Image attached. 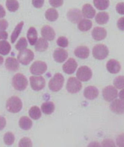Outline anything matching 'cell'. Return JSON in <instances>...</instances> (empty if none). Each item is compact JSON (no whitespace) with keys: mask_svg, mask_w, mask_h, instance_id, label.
Returning <instances> with one entry per match:
<instances>
[{"mask_svg":"<svg viewBox=\"0 0 124 147\" xmlns=\"http://www.w3.org/2000/svg\"><path fill=\"white\" fill-rule=\"evenodd\" d=\"M22 101L19 98L13 96L9 98L6 103V108L9 112L17 113L20 111L22 108Z\"/></svg>","mask_w":124,"mask_h":147,"instance_id":"obj_1","label":"cell"},{"mask_svg":"<svg viewBox=\"0 0 124 147\" xmlns=\"http://www.w3.org/2000/svg\"><path fill=\"white\" fill-rule=\"evenodd\" d=\"M28 80L23 74L18 73L13 77L12 85L15 90L21 91L25 90L28 85Z\"/></svg>","mask_w":124,"mask_h":147,"instance_id":"obj_2","label":"cell"},{"mask_svg":"<svg viewBox=\"0 0 124 147\" xmlns=\"http://www.w3.org/2000/svg\"><path fill=\"white\" fill-rule=\"evenodd\" d=\"M64 83V78L63 76L60 73H56L50 80L49 88L52 92H58L62 88Z\"/></svg>","mask_w":124,"mask_h":147,"instance_id":"obj_3","label":"cell"},{"mask_svg":"<svg viewBox=\"0 0 124 147\" xmlns=\"http://www.w3.org/2000/svg\"><path fill=\"white\" fill-rule=\"evenodd\" d=\"M109 51L107 47L103 44H97L93 47L92 55L95 59L103 60L108 56Z\"/></svg>","mask_w":124,"mask_h":147,"instance_id":"obj_4","label":"cell"},{"mask_svg":"<svg viewBox=\"0 0 124 147\" xmlns=\"http://www.w3.org/2000/svg\"><path fill=\"white\" fill-rule=\"evenodd\" d=\"M34 57V53L29 49L21 51L17 56L18 61L24 65H28L33 60Z\"/></svg>","mask_w":124,"mask_h":147,"instance_id":"obj_5","label":"cell"},{"mask_svg":"<svg viewBox=\"0 0 124 147\" xmlns=\"http://www.w3.org/2000/svg\"><path fill=\"white\" fill-rule=\"evenodd\" d=\"M82 87L81 82L75 77H71L68 80L66 89L70 93H77L80 91Z\"/></svg>","mask_w":124,"mask_h":147,"instance_id":"obj_6","label":"cell"},{"mask_svg":"<svg viewBox=\"0 0 124 147\" xmlns=\"http://www.w3.org/2000/svg\"><path fill=\"white\" fill-rule=\"evenodd\" d=\"M92 76V72L91 69L86 66L80 67L76 73L78 79L84 82L90 80Z\"/></svg>","mask_w":124,"mask_h":147,"instance_id":"obj_7","label":"cell"},{"mask_svg":"<svg viewBox=\"0 0 124 147\" xmlns=\"http://www.w3.org/2000/svg\"><path fill=\"white\" fill-rule=\"evenodd\" d=\"M47 69V65L44 62L36 61L30 67V72L35 75H40L44 74Z\"/></svg>","mask_w":124,"mask_h":147,"instance_id":"obj_8","label":"cell"},{"mask_svg":"<svg viewBox=\"0 0 124 147\" xmlns=\"http://www.w3.org/2000/svg\"><path fill=\"white\" fill-rule=\"evenodd\" d=\"M31 87L35 91L42 89L45 87L46 82L44 78L42 76H31L30 77Z\"/></svg>","mask_w":124,"mask_h":147,"instance_id":"obj_9","label":"cell"},{"mask_svg":"<svg viewBox=\"0 0 124 147\" xmlns=\"http://www.w3.org/2000/svg\"><path fill=\"white\" fill-rule=\"evenodd\" d=\"M103 99L107 102L113 101L118 96L117 89L113 86H109L103 88L102 91Z\"/></svg>","mask_w":124,"mask_h":147,"instance_id":"obj_10","label":"cell"},{"mask_svg":"<svg viewBox=\"0 0 124 147\" xmlns=\"http://www.w3.org/2000/svg\"><path fill=\"white\" fill-rule=\"evenodd\" d=\"M67 15L68 20L73 24L79 23L82 20L83 18L82 13L80 10L77 9H72L69 10Z\"/></svg>","mask_w":124,"mask_h":147,"instance_id":"obj_11","label":"cell"},{"mask_svg":"<svg viewBox=\"0 0 124 147\" xmlns=\"http://www.w3.org/2000/svg\"><path fill=\"white\" fill-rule=\"evenodd\" d=\"M78 67V63L74 58H70L63 64L62 69L64 73L68 74H73Z\"/></svg>","mask_w":124,"mask_h":147,"instance_id":"obj_12","label":"cell"},{"mask_svg":"<svg viewBox=\"0 0 124 147\" xmlns=\"http://www.w3.org/2000/svg\"><path fill=\"white\" fill-rule=\"evenodd\" d=\"M111 111L117 114L124 113V101L121 100H115L110 105Z\"/></svg>","mask_w":124,"mask_h":147,"instance_id":"obj_13","label":"cell"},{"mask_svg":"<svg viewBox=\"0 0 124 147\" xmlns=\"http://www.w3.org/2000/svg\"><path fill=\"white\" fill-rule=\"evenodd\" d=\"M99 94L98 89L94 86H89L85 88L84 95L86 98L88 100L95 99Z\"/></svg>","mask_w":124,"mask_h":147,"instance_id":"obj_14","label":"cell"},{"mask_svg":"<svg viewBox=\"0 0 124 147\" xmlns=\"http://www.w3.org/2000/svg\"><path fill=\"white\" fill-rule=\"evenodd\" d=\"M107 35V31L102 27H95L92 32V38L96 41L103 40L106 37Z\"/></svg>","mask_w":124,"mask_h":147,"instance_id":"obj_15","label":"cell"},{"mask_svg":"<svg viewBox=\"0 0 124 147\" xmlns=\"http://www.w3.org/2000/svg\"><path fill=\"white\" fill-rule=\"evenodd\" d=\"M68 57V53L66 50L62 49H56L54 51L53 57L56 62L59 63L63 62Z\"/></svg>","mask_w":124,"mask_h":147,"instance_id":"obj_16","label":"cell"},{"mask_svg":"<svg viewBox=\"0 0 124 147\" xmlns=\"http://www.w3.org/2000/svg\"><path fill=\"white\" fill-rule=\"evenodd\" d=\"M41 35L44 38L48 41H52L55 37L56 33L54 29L49 26H44L41 30Z\"/></svg>","mask_w":124,"mask_h":147,"instance_id":"obj_17","label":"cell"},{"mask_svg":"<svg viewBox=\"0 0 124 147\" xmlns=\"http://www.w3.org/2000/svg\"><path fill=\"white\" fill-rule=\"evenodd\" d=\"M107 70L112 74H118L120 71L121 67L119 62L115 59H110L106 64Z\"/></svg>","mask_w":124,"mask_h":147,"instance_id":"obj_18","label":"cell"},{"mask_svg":"<svg viewBox=\"0 0 124 147\" xmlns=\"http://www.w3.org/2000/svg\"><path fill=\"white\" fill-rule=\"evenodd\" d=\"M5 67L9 71L15 72L19 68V64L15 58L9 57L6 59Z\"/></svg>","mask_w":124,"mask_h":147,"instance_id":"obj_19","label":"cell"},{"mask_svg":"<svg viewBox=\"0 0 124 147\" xmlns=\"http://www.w3.org/2000/svg\"><path fill=\"white\" fill-rule=\"evenodd\" d=\"M90 50L86 46H80L77 47L74 51V55L78 58L86 59L90 55Z\"/></svg>","mask_w":124,"mask_h":147,"instance_id":"obj_20","label":"cell"},{"mask_svg":"<svg viewBox=\"0 0 124 147\" xmlns=\"http://www.w3.org/2000/svg\"><path fill=\"white\" fill-rule=\"evenodd\" d=\"M82 13L84 18L92 19L95 16L96 11L91 5L89 4H86L83 6Z\"/></svg>","mask_w":124,"mask_h":147,"instance_id":"obj_21","label":"cell"},{"mask_svg":"<svg viewBox=\"0 0 124 147\" xmlns=\"http://www.w3.org/2000/svg\"><path fill=\"white\" fill-rule=\"evenodd\" d=\"M27 38L31 45H34L38 39V33L34 27L29 28L27 32Z\"/></svg>","mask_w":124,"mask_h":147,"instance_id":"obj_22","label":"cell"},{"mask_svg":"<svg viewBox=\"0 0 124 147\" xmlns=\"http://www.w3.org/2000/svg\"><path fill=\"white\" fill-rule=\"evenodd\" d=\"M19 125L22 129L27 130L31 128L32 125V122L28 117L23 116L20 119Z\"/></svg>","mask_w":124,"mask_h":147,"instance_id":"obj_23","label":"cell"},{"mask_svg":"<svg viewBox=\"0 0 124 147\" xmlns=\"http://www.w3.org/2000/svg\"><path fill=\"white\" fill-rule=\"evenodd\" d=\"M48 43L46 39L43 38H39L35 44V48L36 51L38 52H44L48 49Z\"/></svg>","mask_w":124,"mask_h":147,"instance_id":"obj_24","label":"cell"},{"mask_svg":"<svg viewBox=\"0 0 124 147\" xmlns=\"http://www.w3.org/2000/svg\"><path fill=\"white\" fill-rule=\"evenodd\" d=\"M95 20L98 24H105L109 20V15L106 12H99L96 16Z\"/></svg>","mask_w":124,"mask_h":147,"instance_id":"obj_25","label":"cell"},{"mask_svg":"<svg viewBox=\"0 0 124 147\" xmlns=\"http://www.w3.org/2000/svg\"><path fill=\"white\" fill-rule=\"evenodd\" d=\"M92 23L91 20L88 19L82 20L78 24V29L82 32H87L91 29Z\"/></svg>","mask_w":124,"mask_h":147,"instance_id":"obj_26","label":"cell"},{"mask_svg":"<svg viewBox=\"0 0 124 147\" xmlns=\"http://www.w3.org/2000/svg\"><path fill=\"white\" fill-rule=\"evenodd\" d=\"M41 109L44 113L47 115H50L53 113L54 111V105L51 101H46L43 103L41 106Z\"/></svg>","mask_w":124,"mask_h":147,"instance_id":"obj_27","label":"cell"},{"mask_svg":"<svg viewBox=\"0 0 124 147\" xmlns=\"http://www.w3.org/2000/svg\"><path fill=\"white\" fill-rule=\"evenodd\" d=\"M45 17L48 21L54 22L58 19L59 14L58 12L55 9L50 8L45 12Z\"/></svg>","mask_w":124,"mask_h":147,"instance_id":"obj_28","label":"cell"},{"mask_svg":"<svg viewBox=\"0 0 124 147\" xmlns=\"http://www.w3.org/2000/svg\"><path fill=\"white\" fill-rule=\"evenodd\" d=\"M24 24V22L21 21L20 23H19L15 28L11 36V42L12 43H14L19 37L22 30Z\"/></svg>","mask_w":124,"mask_h":147,"instance_id":"obj_29","label":"cell"},{"mask_svg":"<svg viewBox=\"0 0 124 147\" xmlns=\"http://www.w3.org/2000/svg\"><path fill=\"white\" fill-rule=\"evenodd\" d=\"M95 7L100 11L106 10L109 6V0H93Z\"/></svg>","mask_w":124,"mask_h":147,"instance_id":"obj_30","label":"cell"},{"mask_svg":"<svg viewBox=\"0 0 124 147\" xmlns=\"http://www.w3.org/2000/svg\"><path fill=\"white\" fill-rule=\"evenodd\" d=\"M11 49L10 44L6 40L0 41V54L3 55H8Z\"/></svg>","mask_w":124,"mask_h":147,"instance_id":"obj_31","label":"cell"},{"mask_svg":"<svg viewBox=\"0 0 124 147\" xmlns=\"http://www.w3.org/2000/svg\"><path fill=\"white\" fill-rule=\"evenodd\" d=\"M29 114L30 117L34 120L39 119L42 116V113L40 109L36 106H34L30 108Z\"/></svg>","mask_w":124,"mask_h":147,"instance_id":"obj_32","label":"cell"},{"mask_svg":"<svg viewBox=\"0 0 124 147\" xmlns=\"http://www.w3.org/2000/svg\"><path fill=\"white\" fill-rule=\"evenodd\" d=\"M6 5L7 9L11 12L16 11L19 7L17 0H7Z\"/></svg>","mask_w":124,"mask_h":147,"instance_id":"obj_33","label":"cell"},{"mask_svg":"<svg viewBox=\"0 0 124 147\" xmlns=\"http://www.w3.org/2000/svg\"><path fill=\"white\" fill-rule=\"evenodd\" d=\"M3 141L5 144L11 145L13 144L15 141V136L12 132L9 131L5 133L3 137Z\"/></svg>","mask_w":124,"mask_h":147,"instance_id":"obj_34","label":"cell"},{"mask_svg":"<svg viewBox=\"0 0 124 147\" xmlns=\"http://www.w3.org/2000/svg\"><path fill=\"white\" fill-rule=\"evenodd\" d=\"M27 46V42L26 39L25 37H21L15 45V49L17 50L21 51L26 49Z\"/></svg>","mask_w":124,"mask_h":147,"instance_id":"obj_35","label":"cell"},{"mask_svg":"<svg viewBox=\"0 0 124 147\" xmlns=\"http://www.w3.org/2000/svg\"><path fill=\"white\" fill-rule=\"evenodd\" d=\"M113 85L118 89L124 88V76H118L114 79Z\"/></svg>","mask_w":124,"mask_h":147,"instance_id":"obj_36","label":"cell"},{"mask_svg":"<svg viewBox=\"0 0 124 147\" xmlns=\"http://www.w3.org/2000/svg\"><path fill=\"white\" fill-rule=\"evenodd\" d=\"M32 146L31 140L29 138H23L21 139L19 142V147H32Z\"/></svg>","mask_w":124,"mask_h":147,"instance_id":"obj_37","label":"cell"},{"mask_svg":"<svg viewBox=\"0 0 124 147\" xmlns=\"http://www.w3.org/2000/svg\"><path fill=\"white\" fill-rule=\"evenodd\" d=\"M57 45L62 48H66L68 45V41L66 38L64 36H60L56 41Z\"/></svg>","mask_w":124,"mask_h":147,"instance_id":"obj_38","label":"cell"},{"mask_svg":"<svg viewBox=\"0 0 124 147\" xmlns=\"http://www.w3.org/2000/svg\"><path fill=\"white\" fill-rule=\"evenodd\" d=\"M49 3L51 6L57 8L62 5L63 0H49Z\"/></svg>","mask_w":124,"mask_h":147,"instance_id":"obj_39","label":"cell"},{"mask_svg":"<svg viewBox=\"0 0 124 147\" xmlns=\"http://www.w3.org/2000/svg\"><path fill=\"white\" fill-rule=\"evenodd\" d=\"M116 144L119 147H124V133H121L116 138Z\"/></svg>","mask_w":124,"mask_h":147,"instance_id":"obj_40","label":"cell"},{"mask_svg":"<svg viewBox=\"0 0 124 147\" xmlns=\"http://www.w3.org/2000/svg\"><path fill=\"white\" fill-rule=\"evenodd\" d=\"M116 11L121 15H124V2H121L118 3L115 7Z\"/></svg>","mask_w":124,"mask_h":147,"instance_id":"obj_41","label":"cell"},{"mask_svg":"<svg viewBox=\"0 0 124 147\" xmlns=\"http://www.w3.org/2000/svg\"><path fill=\"white\" fill-rule=\"evenodd\" d=\"M32 5L36 8H40L43 5L44 0H32Z\"/></svg>","mask_w":124,"mask_h":147,"instance_id":"obj_42","label":"cell"},{"mask_svg":"<svg viewBox=\"0 0 124 147\" xmlns=\"http://www.w3.org/2000/svg\"><path fill=\"white\" fill-rule=\"evenodd\" d=\"M102 146L103 147H113L115 146L114 142L111 139H105L102 142Z\"/></svg>","mask_w":124,"mask_h":147,"instance_id":"obj_43","label":"cell"},{"mask_svg":"<svg viewBox=\"0 0 124 147\" xmlns=\"http://www.w3.org/2000/svg\"><path fill=\"white\" fill-rule=\"evenodd\" d=\"M117 26L120 30L124 31V17H122L118 20Z\"/></svg>","mask_w":124,"mask_h":147,"instance_id":"obj_44","label":"cell"},{"mask_svg":"<svg viewBox=\"0 0 124 147\" xmlns=\"http://www.w3.org/2000/svg\"><path fill=\"white\" fill-rule=\"evenodd\" d=\"M8 23L5 19L0 20V31H4L7 28Z\"/></svg>","mask_w":124,"mask_h":147,"instance_id":"obj_45","label":"cell"},{"mask_svg":"<svg viewBox=\"0 0 124 147\" xmlns=\"http://www.w3.org/2000/svg\"><path fill=\"white\" fill-rule=\"evenodd\" d=\"M6 125V119L4 117L0 116V131L5 128Z\"/></svg>","mask_w":124,"mask_h":147,"instance_id":"obj_46","label":"cell"},{"mask_svg":"<svg viewBox=\"0 0 124 147\" xmlns=\"http://www.w3.org/2000/svg\"><path fill=\"white\" fill-rule=\"evenodd\" d=\"M8 34L7 32L4 31H0V40H6L8 38Z\"/></svg>","mask_w":124,"mask_h":147,"instance_id":"obj_47","label":"cell"},{"mask_svg":"<svg viewBox=\"0 0 124 147\" xmlns=\"http://www.w3.org/2000/svg\"><path fill=\"white\" fill-rule=\"evenodd\" d=\"M6 15V11L3 7L0 5V18H4Z\"/></svg>","mask_w":124,"mask_h":147,"instance_id":"obj_48","label":"cell"},{"mask_svg":"<svg viewBox=\"0 0 124 147\" xmlns=\"http://www.w3.org/2000/svg\"><path fill=\"white\" fill-rule=\"evenodd\" d=\"M119 96L121 100L124 101V89H122L120 92Z\"/></svg>","mask_w":124,"mask_h":147,"instance_id":"obj_49","label":"cell"},{"mask_svg":"<svg viewBox=\"0 0 124 147\" xmlns=\"http://www.w3.org/2000/svg\"><path fill=\"white\" fill-rule=\"evenodd\" d=\"M3 62V58L0 55V65H1Z\"/></svg>","mask_w":124,"mask_h":147,"instance_id":"obj_50","label":"cell"}]
</instances>
